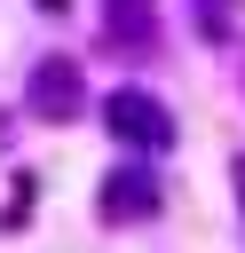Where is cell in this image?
<instances>
[{"label": "cell", "instance_id": "3957f363", "mask_svg": "<svg viewBox=\"0 0 245 253\" xmlns=\"http://www.w3.org/2000/svg\"><path fill=\"white\" fill-rule=\"evenodd\" d=\"M150 206H158V182H150V174H111V182H103V213H111V221H134V213H150Z\"/></svg>", "mask_w": 245, "mask_h": 253}, {"label": "cell", "instance_id": "6da1fadb", "mask_svg": "<svg viewBox=\"0 0 245 253\" xmlns=\"http://www.w3.org/2000/svg\"><path fill=\"white\" fill-rule=\"evenodd\" d=\"M103 119H111V134H119V142H142V150H166V142H174L166 111H158L142 87H119V95L103 103Z\"/></svg>", "mask_w": 245, "mask_h": 253}, {"label": "cell", "instance_id": "7a4b0ae2", "mask_svg": "<svg viewBox=\"0 0 245 253\" xmlns=\"http://www.w3.org/2000/svg\"><path fill=\"white\" fill-rule=\"evenodd\" d=\"M32 111H40V119H71V111H79V63H63V55L40 63V71H32Z\"/></svg>", "mask_w": 245, "mask_h": 253}]
</instances>
